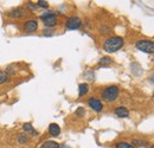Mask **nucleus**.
I'll return each mask as SVG.
<instances>
[{"label": "nucleus", "instance_id": "obj_2", "mask_svg": "<svg viewBox=\"0 0 154 148\" xmlns=\"http://www.w3.org/2000/svg\"><path fill=\"white\" fill-rule=\"evenodd\" d=\"M119 88L116 85H110V87H107L103 91H102V98L106 101V102H114L117 100L119 97Z\"/></svg>", "mask_w": 154, "mask_h": 148}, {"label": "nucleus", "instance_id": "obj_24", "mask_svg": "<svg viewBox=\"0 0 154 148\" xmlns=\"http://www.w3.org/2000/svg\"><path fill=\"white\" fill-rule=\"evenodd\" d=\"M100 30H101V32H102V33H104V35L109 32V27H101Z\"/></svg>", "mask_w": 154, "mask_h": 148}, {"label": "nucleus", "instance_id": "obj_23", "mask_svg": "<svg viewBox=\"0 0 154 148\" xmlns=\"http://www.w3.org/2000/svg\"><path fill=\"white\" fill-rule=\"evenodd\" d=\"M85 76H88V78L87 79H89V81H94V72L93 71H85Z\"/></svg>", "mask_w": 154, "mask_h": 148}, {"label": "nucleus", "instance_id": "obj_13", "mask_svg": "<svg viewBox=\"0 0 154 148\" xmlns=\"http://www.w3.org/2000/svg\"><path fill=\"white\" fill-rule=\"evenodd\" d=\"M112 63H113V59H112L110 57H103V58L100 59L98 65H100V66H108V65H110Z\"/></svg>", "mask_w": 154, "mask_h": 148}, {"label": "nucleus", "instance_id": "obj_10", "mask_svg": "<svg viewBox=\"0 0 154 148\" xmlns=\"http://www.w3.org/2000/svg\"><path fill=\"white\" fill-rule=\"evenodd\" d=\"M23 129L25 131V134H30V135H33V136H36V135H38V131L33 128V126L31 125V123H24L23 125Z\"/></svg>", "mask_w": 154, "mask_h": 148}, {"label": "nucleus", "instance_id": "obj_9", "mask_svg": "<svg viewBox=\"0 0 154 148\" xmlns=\"http://www.w3.org/2000/svg\"><path fill=\"white\" fill-rule=\"evenodd\" d=\"M114 113H115L116 116H119L121 119H125V117H128L129 116V110L126 107H117Z\"/></svg>", "mask_w": 154, "mask_h": 148}, {"label": "nucleus", "instance_id": "obj_19", "mask_svg": "<svg viewBox=\"0 0 154 148\" xmlns=\"http://www.w3.org/2000/svg\"><path fill=\"white\" fill-rule=\"evenodd\" d=\"M76 116H78V117H82V116H84V114H85V110H84V108H82V107H79L78 109L76 110Z\"/></svg>", "mask_w": 154, "mask_h": 148}, {"label": "nucleus", "instance_id": "obj_25", "mask_svg": "<svg viewBox=\"0 0 154 148\" xmlns=\"http://www.w3.org/2000/svg\"><path fill=\"white\" fill-rule=\"evenodd\" d=\"M59 148H69V147H66V146H62V147H59Z\"/></svg>", "mask_w": 154, "mask_h": 148}, {"label": "nucleus", "instance_id": "obj_4", "mask_svg": "<svg viewBox=\"0 0 154 148\" xmlns=\"http://www.w3.org/2000/svg\"><path fill=\"white\" fill-rule=\"evenodd\" d=\"M40 19L43 20V24L46 26V27H54L57 25V18L54 13V11H48L45 13H43L40 16Z\"/></svg>", "mask_w": 154, "mask_h": 148}, {"label": "nucleus", "instance_id": "obj_15", "mask_svg": "<svg viewBox=\"0 0 154 148\" xmlns=\"http://www.w3.org/2000/svg\"><path fill=\"white\" fill-rule=\"evenodd\" d=\"M8 81H10V75L7 74L6 71L0 70V84H4L6 82H8Z\"/></svg>", "mask_w": 154, "mask_h": 148}, {"label": "nucleus", "instance_id": "obj_3", "mask_svg": "<svg viewBox=\"0 0 154 148\" xmlns=\"http://www.w3.org/2000/svg\"><path fill=\"white\" fill-rule=\"evenodd\" d=\"M135 46L137 50H140L145 54H154V42L152 40H146V39L137 40Z\"/></svg>", "mask_w": 154, "mask_h": 148}, {"label": "nucleus", "instance_id": "obj_26", "mask_svg": "<svg viewBox=\"0 0 154 148\" xmlns=\"http://www.w3.org/2000/svg\"><path fill=\"white\" fill-rule=\"evenodd\" d=\"M151 148H154V145H153V146H151Z\"/></svg>", "mask_w": 154, "mask_h": 148}, {"label": "nucleus", "instance_id": "obj_14", "mask_svg": "<svg viewBox=\"0 0 154 148\" xmlns=\"http://www.w3.org/2000/svg\"><path fill=\"white\" fill-rule=\"evenodd\" d=\"M60 146L58 145L56 141H45L42 146H40V148H59Z\"/></svg>", "mask_w": 154, "mask_h": 148}, {"label": "nucleus", "instance_id": "obj_18", "mask_svg": "<svg viewBox=\"0 0 154 148\" xmlns=\"http://www.w3.org/2000/svg\"><path fill=\"white\" fill-rule=\"evenodd\" d=\"M37 6L42 7V8H48L49 7V2L44 1V0H39V1H37Z\"/></svg>", "mask_w": 154, "mask_h": 148}, {"label": "nucleus", "instance_id": "obj_12", "mask_svg": "<svg viewBox=\"0 0 154 148\" xmlns=\"http://www.w3.org/2000/svg\"><path fill=\"white\" fill-rule=\"evenodd\" d=\"M89 91V85L87 84V83H81L79 85H78V95L82 97V96H84V95H87Z\"/></svg>", "mask_w": 154, "mask_h": 148}, {"label": "nucleus", "instance_id": "obj_6", "mask_svg": "<svg viewBox=\"0 0 154 148\" xmlns=\"http://www.w3.org/2000/svg\"><path fill=\"white\" fill-rule=\"evenodd\" d=\"M88 106H89L94 111H96V113H101V111L103 110V104H102V102H101L100 100L95 98V97H91V98L88 100Z\"/></svg>", "mask_w": 154, "mask_h": 148}, {"label": "nucleus", "instance_id": "obj_20", "mask_svg": "<svg viewBox=\"0 0 154 148\" xmlns=\"http://www.w3.org/2000/svg\"><path fill=\"white\" fill-rule=\"evenodd\" d=\"M43 35L44 36H52L54 35V29H45L43 31Z\"/></svg>", "mask_w": 154, "mask_h": 148}, {"label": "nucleus", "instance_id": "obj_16", "mask_svg": "<svg viewBox=\"0 0 154 148\" xmlns=\"http://www.w3.org/2000/svg\"><path fill=\"white\" fill-rule=\"evenodd\" d=\"M18 142L21 143V145L27 143V142H29V136H27V134H25V133L19 134V135H18Z\"/></svg>", "mask_w": 154, "mask_h": 148}, {"label": "nucleus", "instance_id": "obj_11", "mask_svg": "<svg viewBox=\"0 0 154 148\" xmlns=\"http://www.w3.org/2000/svg\"><path fill=\"white\" fill-rule=\"evenodd\" d=\"M49 133H50V135L51 136H58L59 134H60V128H59V126H58L57 123H51L50 126H49Z\"/></svg>", "mask_w": 154, "mask_h": 148}, {"label": "nucleus", "instance_id": "obj_5", "mask_svg": "<svg viewBox=\"0 0 154 148\" xmlns=\"http://www.w3.org/2000/svg\"><path fill=\"white\" fill-rule=\"evenodd\" d=\"M81 24H82V21L78 17H70L65 21V26L68 30H77L81 27Z\"/></svg>", "mask_w": 154, "mask_h": 148}, {"label": "nucleus", "instance_id": "obj_21", "mask_svg": "<svg viewBox=\"0 0 154 148\" xmlns=\"http://www.w3.org/2000/svg\"><path fill=\"white\" fill-rule=\"evenodd\" d=\"M133 145H136V146H145V145H147V142H146V141H141V140L135 139L134 141H133Z\"/></svg>", "mask_w": 154, "mask_h": 148}, {"label": "nucleus", "instance_id": "obj_8", "mask_svg": "<svg viewBox=\"0 0 154 148\" xmlns=\"http://www.w3.org/2000/svg\"><path fill=\"white\" fill-rule=\"evenodd\" d=\"M25 14V10L23 8V7H17V8H14V10H12V11H10V12H7V17H10V18H21Z\"/></svg>", "mask_w": 154, "mask_h": 148}, {"label": "nucleus", "instance_id": "obj_7", "mask_svg": "<svg viewBox=\"0 0 154 148\" xmlns=\"http://www.w3.org/2000/svg\"><path fill=\"white\" fill-rule=\"evenodd\" d=\"M37 29H38V23H37V20H35V19H30V20H27L25 24H24V30L26 31V32H35V31H37Z\"/></svg>", "mask_w": 154, "mask_h": 148}, {"label": "nucleus", "instance_id": "obj_17", "mask_svg": "<svg viewBox=\"0 0 154 148\" xmlns=\"http://www.w3.org/2000/svg\"><path fill=\"white\" fill-rule=\"evenodd\" d=\"M115 148H134V146L132 143H128V142H117L115 145Z\"/></svg>", "mask_w": 154, "mask_h": 148}, {"label": "nucleus", "instance_id": "obj_22", "mask_svg": "<svg viewBox=\"0 0 154 148\" xmlns=\"http://www.w3.org/2000/svg\"><path fill=\"white\" fill-rule=\"evenodd\" d=\"M26 7L30 10V11H35V10H37V5H35V4H32V2H27V5H26Z\"/></svg>", "mask_w": 154, "mask_h": 148}, {"label": "nucleus", "instance_id": "obj_1", "mask_svg": "<svg viewBox=\"0 0 154 148\" xmlns=\"http://www.w3.org/2000/svg\"><path fill=\"white\" fill-rule=\"evenodd\" d=\"M125 42H123V38L119 37V36H115V37H110L108 38L104 44H103V50L108 54H113V52H116L117 50H120L122 46H123Z\"/></svg>", "mask_w": 154, "mask_h": 148}]
</instances>
